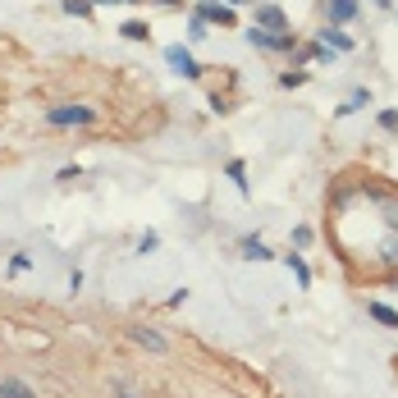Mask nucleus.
I'll list each match as a JSON object with an SVG mask.
<instances>
[{
    "mask_svg": "<svg viewBox=\"0 0 398 398\" xmlns=\"http://www.w3.org/2000/svg\"><path fill=\"white\" fill-rule=\"evenodd\" d=\"M46 119H51L55 129H69V124H92L96 110H87V105H60V110H51Z\"/></svg>",
    "mask_w": 398,
    "mask_h": 398,
    "instance_id": "1",
    "label": "nucleus"
},
{
    "mask_svg": "<svg viewBox=\"0 0 398 398\" xmlns=\"http://www.w3.org/2000/svg\"><path fill=\"white\" fill-rule=\"evenodd\" d=\"M165 60H170L174 74H183V78H197V60H192V51H183V46H165Z\"/></svg>",
    "mask_w": 398,
    "mask_h": 398,
    "instance_id": "2",
    "label": "nucleus"
},
{
    "mask_svg": "<svg viewBox=\"0 0 398 398\" xmlns=\"http://www.w3.org/2000/svg\"><path fill=\"white\" fill-rule=\"evenodd\" d=\"M252 28H261V33H279V37H284V28H288V18H284V14H279V9H275V5H261V9H257V23H252Z\"/></svg>",
    "mask_w": 398,
    "mask_h": 398,
    "instance_id": "3",
    "label": "nucleus"
},
{
    "mask_svg": "<svg viewBox=\"0 0 398 398\" xmlns=\"http://www.w3.org/2000/svg\"><path fill=\"white\" fill-rule=\"evenodd\" d=\"M129 334H133V339H138V344H142V348H151V353H170V339H165V334H160V329H151V325H133V329H129Z\"/></svg>",
    "mask_w": 398,
    "mask_h": 398,
    "instance_id": "4",
    "label": "nucleus"
},
{
    "mask_svg": "<svg viewBox=\"0 0 398 398\" xmlns=\"http://www.w3.org/2000/svg\"><path fill=\"white\" fill-rule=\"evenodd\" d=\"M197 14L206 18V23H220V28H229V23H234V9H229V5H220V0H201V5H197Z\"/></svg>",
    "mask_w": 398,
    "mask_h": 398,
    "instance_id": "5",
    "label": "nucleus"
},
{
    "mask_svg": "<svg viewBox=\"0 0 398 398\" xmlns=\"http://www.w3.org/2000/svg\"><path fill=\"white\" fill-rule=\"evenodd\" d=\"M247 42L252 46H261V51H288V46H293V37H275V33H261V28H252V33H247Z\"/></svg>",
    "mask_w": 398,
    "mask_h": 398,
    "instance_id": "6",
    "label": "nucleus"
},
{
    "mask_svg": "<svg viewBox=\"0 0 398 398\" xmlns=\"http://www.w3.org/2000/svg\"><path fill=\"white\" fill-rule=\"evenodd\" d=\"M325 14H329V23H348L357 14V0H325Z\"/></svg>",
    "mask_w": 398,
    "mask_h": 398,
    "instance_id": "7",
    "label": "nucleus"
},
{
    "mask_svg": "<svg viewBox=\"0 0 398 398\" xmlns=\"http://www.w3.org/2000/svg\"><path fill=\"white\" fill-rule=\"evenodd\" d=\"M288 270H293V275H298V284H303V288H312V270H307V261H303V252H288Z\"/></svg>",
    "mask_w": 398,
    "mask_h": 398,
    "instance_id": "8",
    "label": "nucleus"
},
{
    "mask_svg": "<svg viewBox=\"0 0 398 398\" xmlns=\"http://www.w3.org/2000/svg\"><path fill=\"white\" fill-rule=\"evenodd\" d=\"M242 257H247V261H270L275 252H270L261 238H242Z\"/></svg>",
    "mask_w": 398,
    "mask_h": 398,
    "instance_id": "9",
    "label": "nucleus"
},
{
    "mask_svg": "<svg viewBox=\"0 0 398 398\" xmlns=\"http://www.w3.org/2000/svg\"><path fill=\"white\" fill-rule=\"evenodd\" d=\"M320 42H325V46H334V51H353V37H348V33H339V28H325V33H320Z\"/></svg>",
    "mask_w": 398,
    "mask_h": 398,
    "instance_id": "10",
    "label": "nucleus"
},
{
    "mask_svg": "<svg viewBox=\"0 0 398 398\" xmlns=\"http://www.w3.org/2000/svg\"><path fill=\"white\" fill-rule=\"evenodd\" d=\"M366 312H371L375 320H380L385 329H398V312H390V307H385V303H366Z\"/></svg>",
    "mask_w": 398,
    "mask_h": 398,
    "instance_id": "11",
    "label": "nucleus"
},
{
    "mask_svg": "<svg viewBox=\"0 0 398 398\" xmlns=\"http://www.w3.org/2000/svg\"><path fill=\"white\" fill-rule=\"evenodd\" d=\"M0 398H37L23 380H0Z\"/></svg>",
    "mask_w": 398,
    "mask_h": 398,
    "instance_id": "12",
    "label": "nucleus"
},
{
    "mask_svg": "<svg viewBox=\"0 0 398 398\" xmlns=\"http://www.w3.org/2000/svg\"><path fill=\"white\" fill-rule=\"evenodd\" d=\"M362 105H371V92H353L344 105H339V115H353V110H362Z\"/></svg>",
    "mask_w": 398,
    "mask_h": 398,
    "instance_id": "13",
    "label": "nucleus"
},
{
    "mask_svg": "<svg viewBox=\"0 0 398 398\" xmlns=\"http://www.w3.org/2000/svg\"><path fill=\"white\" fill-rule=\"evenodd\" d=\"M119 33L129 37V42H147V37H151V33H147V23H138V18H133V23H124Z\"/></svg>",
    "mask_w": 398,
    "mask_h": 398,
    "instance_id": "14",
    "label": "nucleus"
},
{
    "mask_svg": "<svg viewBox=\"0 0 398 398\" xmlns=\"http://www.w3.org/2000/svg\"><path fill=\"white\" fill-rule=\"evenodd\" d=\"M188 37H192V42H206V18H201V14H192V23H188Z\"/></svg>",
    "mask_w": 398,
    "mask_h": 398,
    "instance_id": "15",
    "label": "nucleus"
},
{
    "mask_svg": "<svg viewBox=\"0 0 398 398\" xmlns=\"http://www.w3.org/2000/svg\"><path fill=\"white\" fill-rule=\"evenodd\" d=\"M64 14H78V18H87V14H92V0H64Z\"/></svg>",
    "mask_w": 398,
    "mask_h": 398,
    "instance_id": "16",
    "label": "nucleus"
},
{
    "mask_svg": "<svg viewBox=\"0 0 398 398\" xmlns=\"http://www.w3.org/2000/svg\"><path fill=\"white\" fill-rule=\"evenodd\" d=\"M242 174H247V170H242V160H234V165H229V179L238 183V192H247V179H242Z\"/></svg>",
    "mask_w": 398,
    "mask_h": 398,
    "instance_id": "17",
    "label": "nucleus"
},
{
    "mask_svg": "<svg viewBox=\"0 0 398 398\" xmlns=\"http://www.w3.org/2000/svg\"><path fill=\"white\" fill-rule=\"evenodd\" d=\"M156 247H160V238H156V234H142V242H138L142 257H147V252H156Z\"/></svg>",
    "mask_w": 398,
    "mask_h": 398,
    "instance_id": "18",
    "label": "nucleus"
},
{
    "mask_svg": "<svg viewBox=\"0 0 398 398\" xmlns=\"http://www.w3.org/2000/svg\"><path fill=\"white\" fill-rule=\"evenodd\" d=\"M293 242H298V247H307V242H312V229H307V225L293 229Z\"/></svg>",
    "mask_w": 398,
    "mask_h": 398,
    "instance_id": "19",
    "label": "nucleus"
},
{
    "mask_svg": "<svg viewBox=\"0 0 398 398\" xmlns=\"http://www.w3.org/2000/svg\"><path fill=\"white\" fill-rule=\"evenodd\" d=\"M279 83H284V87H303V83H307V74H284Z\"/></svg>",
    "mask_w": 398,
    "mask_h": 398,
    "instance_id": "20",
    "label": "nucleus"
},
{
    "mask_svg": "<svg viewBox=\"0 0 398 398\" xmlns=\"http://www.w3.org/2000/svg\"><path fill=\"white\" fill-rule=\"evenodd\" d=\"M380 129H398V110H385L380 115Z\"/></svg>",
    "mask_w": 398,
    "mask_h": 398,
    "instance_id": "21",
    "label": "nucleus"
},
{
    "mask_svg": "<svg viewBox=\"0 0 398 398\" xmlns=\"http://www.w3.org/2000/svg\"><path fill=\"white\" fill-rule=\"evenodd\" d=\"M92 5H119V0H92Z\"/></svg>",
    "mask_w": 398,
    "mask_h": 398,
    "instance_id": "22",
    "label": "nucleus"
},
{
    "mask_svg": "<svg viewBox=\"0 0 398 398\" xmlns=\"http://www.w3.org/2000/svg\"><path fill=\"white\" fill-rule=\"evenodd\" d=\"M225 5H229V9H234V5H247V0H225Z\"/></svg>",
    "mask_w": 398,
    "mask_h": 398,
    "instance_id": "23",
    "label": "nucleus"
},
{
    "mask_svg": "<svg viewBox=\"0 0 398 398\" xmlns=\"http://www.w3.org/2000/svg\"><path fill=\"white\" fill-rule=\"evenodd\" d=\"M375 5H380V9H390V5H394V0H375Z\"/></svg>",
    "mask_w": 398,
    "mask_h": 398,
    "instance_id": "24",
    "label": "nucleus"
},
{
    "mask_svg": "<svg viewBox=\"0 0 398 398\" xmlns=\"http://www.w3.org/2000/svg\"><path fill=\"white\" fill-rule=\"evenodd\" d=\"M165 5H179V0H165Z\"/></svg>",
    "mask_w": 398,
    "mask_h": 398,
    "instance_id": "25",
    "label": "nucleus"
}]
</instances>
